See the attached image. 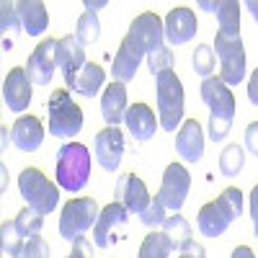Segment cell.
Here are the masks:
<instances>
[{"label":"cell","mask_w":258,"mask_h":258,"mask_svg":"<svg viewBox=\"0 0 258 258\" xmlns=\"http://www.w3.org/2000/svg\"><path fill=\"white\" fill-rule=\"evenodd\" d=\"M202 101L209 106V137L214 142H222L230 135V126L235 119V96L220 78H207L202 83Z\"/></svg>","instance_id":"1"},{"label":"cell","mask_w":258,"mask_h":258,"mask_svg":"<svg viewBox=\"0 0 258 258\" xmlns=\"http://www.w3.org/2000/svg\"><path fill=\"white\" fill-rule=\"evenodd\" d=\"M240 214H243V194L240 188L230 186L214 202L199 209V232L204 238H220Z\"/></svg>","instance_id":"2"},{"label":"cell","mask_w":258,"mask_h":258,"mask_svg":"<svg viewBox=\"0 0 258 258\" xmlns=\"http://www.w3.org/2000/svg\"><path fill=\"white\" fill-rule=\"evenodd\" d=\"M57 186L64 191H80L88 183L91 176V153L80 142H68L57 150V165H54Z\"/></svg>","instance_id":"3"},{"label":"cell","mask_w":258,"mask_h":258,"mask_svg":"<svg viewBox=\"0 0 258 258\" xmlns=\"http://www.w3.org/2000/svg\"><path fill=\"white\" fill-rule=\"evenodd\" d=\"M158 96V121L165 132H176L183 121V83L173 70H163L155 75Z\"/></svg>","instance_id":"4"},{"label":"cell","mask_w":258,"mask_h":258,"mask_svg":"<svg viewBox=\"0 0 258 258\" xmlns=\"http://www.w3.org/2000/svg\"><path fill=\"white\" fill-rule=\"evenodd\" d=\"M214 52L220 59V80L232 88V85L243 83L245 78V49H243V39H240V29L238 31H227L220 29L217 39H214Z\"/></svg>","instance_id":"5"},{"label":"cell","mask_w":258,"mask_h":258,"mask_svg":"<svg viewBox=\"0 0 258 258\" xmlns=\"http://www.w3.org/2000/svg\"><path fill=\"white\" fill-rule=\"evenodd\" d=\"M18 191L21 197H24V202L36 209L39 214H52L57 202H59V188L41 173L39 168H24L18 176Z\"/></svg>","instance_id":"6"},{"label":"cell","mask_w":258,"mask_h":258,"mask_svg":"<svg viewBox=\"0 0 258 258\" xmlns=\"http://www.w3.org/2000/svg\"><path fill=\"white\" fill-rule=\"evenodd\" d=\"M47 109H49V132H52V137L70 140L83 129V111L64 88H59L49 96Z\"/></svg>","instance_id":"7"},{"label":"cell","mask_w":258,"mask_h":258,"mask_svg":"<svg viewBox=\"0 0 258 258\" xmlns=\"http://www.w3.org/2000/svg\"><path fill=\"white\" fill-rule=\"evenodd\" d=\"M98 214L101 212H98L96 199H91V197L70 199L68 204L62 207V214H59V235L64 240L75 243L78 238H83V235L96 225Z\"/></svg>","instance_id":"8"},{"label":"cell","mask_w":258,"mask_h":258,"mask_svg":"<svg viewBox=\"0 0 258 258\" xmlns=\"http://www.w3.org/2000/svg\"><path fill=\"white\" fill-rule=\"evenodd\" d=\"M126 36L132 39L137 44V49L147 57L150 52L165 47V24L155 11H145V13L135 16V21L129 24Z\"/></svg>","instance_id":"9"},{"label":"cell","mask_w":258,"mask_h":258,"mask_svg":"<svg viewBox=\"0 0 258 258\" xmlns=\"http://www.w3.org/2000/svg\"><path fill=\"white\" fill-rule=\"evenodd\" d=\"M188 188H191V176L188 170L181 163H170L163 173V183L158 191V202L168 209V212H178L188 197Z\"/></svg>","instance_id":"10"},{"label":"cell","mask_w":258,"mask_h":258,"mask_svg":"<svg viewBox=\"0 0 258 258\" xmlns=\"http://www.w3.org/2000/svg\"><path fill=\"white\" fill-rule=\"evenodd\" d=\"M57 44H59V39L39 41V47L26 59V75L34 85H47L52 80L54 70L59 68L57 64Z\"/></svg>","instance_id":"11"},{"label":"cell","mask_w":258,"mask_h":258,"mask_svg":"<svg viewBox=\"0 0 258 258\" xmlns=\"http://www.w3.org/2000/svg\"><path fill=\"white\" fill-rule=\"evenodd\" d=\"M93 153H96V160L103 170H114L119 168L121 163V155H124V135L119 126H106L96 135V142H93Z\"/></svg>","instance_id":"12"},{"label":"cell","mask_w":258,"mask_h":258,"mask_svg":"<svg viewBox=\"0 0 258 258\" xmlns=\"http://www.w3.org/2000/svg\"><path fill=\"white\" fill-rule=\"evenodd\" d=\"M165 24V41L173 47H181L186 44V41H191L194 36H197V13H194L191 8L186 6H178V8H170L168 16L163 18Z\"/></svg>","instance_id":"13"},{"label":"cell","mask_w":258,"mask_h":258,"mask_svg":"<svg viewBox=\"0 0 258 258\" xmlns=\"http://www.w3.org/2000/svg\"><path fill=\"white\" fill-rule=\"evenodd\" d=\"M126 217H129V212L121 202L106 204L98 214L96 225H93V245L96 248H109L116 240V227L126 225Z\"/></svg>","instance_id":"14"},{"label":"cell","mask_w":258,"mask_h":258,"mask_svg":"<svg viewBox=\"0 0 258 258\" xmlns=\"http://www.w3.org/2000/svg\"><path fill=\"white\" fill-rule=\"evenodd\" d=\"M31 80L26 75V68H11V73L3 80V101L13 114H24L31 103Z\"/></svg>","instance_id":"15"},{"label":"cell","mask_w":258,"mask_h":258,"mask_svg":"<svg viewBox=\"0 0 258 258\" xmlns=\"http://www.w3.org/2000/svg\"><path fill=\"white\" fill-rule=\"evenodd\" d=\"M57 64H59V70H62L64 83L73 88L78 73L85 68V64H88V62H85V49H83V44L78 41L75 34H68V36L59 39V44H57Z\"/></svg>","instance_id":"16"},{"label":"cell","mask_w":258,"mask_h":258,"mask_svg":"<svg viewBox=\"0 0 258 258\" xmlns=\"http://www.w3.org/2000/svg\"><path fill=\"white\" fill-rule=\"evenodd\" d=\"M116 202H121L129 214H137L140 217L153 199H150V191L142 178H137L135 173H126V176H119V181H116Z\"/></svg>","instance_id":"17"},{"label":"cell","mask_w":258,"mask_h":258,"mask_svg":"<svg viewBox=\"0 0 258 258\" xmlns=\"http://www.w3.org/2000/svg\"><path fill=\"white\" fill-rule=\"evenodd\" d=\"M176 150L183 163H199L204 155V132L197 119H186L176 132Z\"/></svg>","instance_id":"18"},{"label":"cell","mask_w":258,"mask_h":258,"mask_svg":"<svg viewBox=\"0 0 258 258\" xmlns=\"http://www.w3.org/2000/svg\"><path fill=\"white\" fill-rule=\"evenodd\" d=\"M124 124L129 129V135H132L137 142H147L150 137H155L158 132V116L155 111L150 109L147 103H135V106H129L126 109V116H124Z\"/></svg>","instance_id":"19"},{"label":"cell","mask_w":258,"mask_h":258,"mask_svg":"<svg viewBox=\"0 0 258 258\" xmlns=\"http://www.w3.org/2000/svg\"><path fill=\"white\" fill-rule=\"evenodd\" d=\"M142 59H145V54L137 49V44L129 36H124L121 44H119V52L114 57V68H111L114 80L116 83H124V85L132 83L135 75H137V68L142 64Z\"/></svg>","instance_id":"20"},{"label":"cell","mask_w":258,"mask_h":258,"mask_svg":"<svg viewBox=\"0 0 258 258\" xmlns=\"http://www.w3.org/2000/svg\"><path fill=\"white\" fill-rule=\"evenodd\" d=\"M126 85L124 83H111L103 88V96H101V116L109 126H119L126 116Z\"/></svg>","instance_id":"21"},{"label":"cell","mask_w":258,"mask_h":258,"mask_svg":"<svg viewBox=\"0 0 258 258\" xmlns=\"http://www.w3.org/2000/svg\"><path fill=\"white\" fill-rule=\"evenodd\" d=\"M11 140L18 150L24 153H34L44 142V126L36 116H18L11 126Z\"/></svg>","instance_id":"22"},{"label":"cell","mask_w":258,"mask_h":258,"mask_svg":"<svg viewBox=\"0 0 258 258\" xmlns=\"http://www.w3.org/2000/svg\"><path fill=\"white\" fill-rule=\"evenodd\" d=\"M16 11H18V18H21V26H24V34L41 36L47 31L49 13H47L44 3H39V0H18Z\"/></svg>","instance_id":"23"},{"label":"cell","mask_w":258,"mask_h":258,"mask_svg":"<svg viewBox=\"0 0 258 258\" xmlns=\"http://www.w3.org/2000/svg\"><path fill=\"white\" fill-rule=\"evenodd\" d=\"M199 8L217 13L220 29L227 31H238L240 29V3L238 0H217V3H209V0H199Z\"/></svg>","instance_id":"24"},{"label":"cell","mask_w":258,"mask_h":258,"mask_svg":"<svg viewBox=\"0 0 258 258\" xmlns=\"http://www.w3.org/2000/svg\"><path fill=\"white\" fill-rule=\"evenodd\" d=\"M103 80H106L103 68H101V64H96V62H88V64H85V68L78 73V78H75V83H73V91L80 93L83 98H93V96L103 88Z\"/></svg>","instance_id":"25"},{"label":"cell","mask_w":258,"mask_h":258,"mask_svg":"<svg viewBox=\"0 0 258 258\" xmlns=\"http://www.w3.org/2000/svg\"><path fill=\"white\" fill-rule=\"evenodd\" d=\"M170 253H173V243H170V238L160 230H153L147 235V238L142 240V245H140V253H137V258H168Z\"/></svg>","instance_id":"26"},{"label":"cell","mask_w":258,"mask_h":258,"mask_svg":"<svg viewBox=\"0 0 258 258\" xmlns=\"http://www.w3.org/2000/svg\"><path fill=\"white\" fill-rule=\"evenodd\" d=\"M163 232L170 238V243H173V250H181L191 243V225L178 212H173V217H168L163 222Z\"/></svg>","instance_id":"27"},{"label":"cell","mask_w":258,"mask_h":258,"mask_svg":"<svg viewBox=\"0 0 258 258\" xmlns=\"http://www.w3.org/2000/svg\"><path fill=\"white\" fill-rule=\"evenodd\" d=\"M245 165V153L240 145H227L220 155V173L225 178H235Z\"/></svg>","instance_id":"28"},{"label":"cell","mask_w":258,"mask_h":258,"mask_svg":"<svg viewBox=\"0 0 258 258\" xmlns=\"http://www.w3.org/2000/svg\"><path fill=\"white\" fill-rule=\"evenodd\" d=\"M13 222H16L18 232L29 240V238H36V235L41 232V227H44V214H39V212L31 209V207H24V209L16 214Z\"/></svg>","instance_id":"29"},{"label":"cell","mask_w":258,"mask_h":258,"mask_svg":"<svg viewBox=\"0 0 258 258\" xmlns=\"http://www.w3.org/2000/svg\"><path fill=\"white\" fill-rule=\"evenodd\" d=\"M75 36H78V41H80L83 47L96 44L98 36H101V24H98V16L85 11V13L78 18V24H75Z\"/></svg>","instance_id":"30"},{"label":"cell","mask_w":258,"mask_h":258,"mask_svg":"<svg viewBox=\"0 0 258 258\" xmlns=\"http://www.w3.org/2000/svg\"><path fill=\"white\" fill-rule=\"evenodd\" d=\"M24 245H26V238L18 232L16 222H3V227H0V248H3V253L11 258H18Z\"/></svg>","instance_id":"31"},{"label":"cell","mask_w":258,"mask_h":258,"mask_svg":"<svg viewBox=\"0 0 258 258\" xmlns=\"http://www.w3.org/2000/svg\"><path fill=\"white\" fill-rule=\"evenodd\" d=\"M24 29L21 26V18H18V11H16V3H6L0 6V31H3V36H6V41H3V47L8 44V36H11V41H13V36Z\"/></svg>","instance_id":"32"},{"label":"cell","mask_w":258,"mask_h":258,"mask_svg":"<svg viewBox=\"0 0 258 258\" xmlns=\"http://www.w3.org/2000/svg\"><path fill=\"white\" fill-rule=\"evenodd\" d=\"M191 64H194V73H197L199 78H212L214 73V52L209 44H199L197 49H194L191 54Z\"/></svg>","instance_id":"33"},{"label":"cell","mask_w":258,"mask_h":258,"mask_svg":"<svg viewBox=\"0 0 258 258\" xmlns=\"http://www.w3.org/2000/svg\"><path fill=\"white\" fill-rule=\"evenodd\" d=\"M168 220V209L158 202V197L150 202V207L140 214V222L147 225V227H163V222Z\"/></svg>","instance_id":"34"},{"label":"cell","mask_w":258,"mask_h":258,"mask_svg":"<svg viewBox=\"0 0 258 258\" xmlns=\"http://www.w3.org/2000/svg\"><path fill=\"white\" fill-rule=\"evenodd\" d=\"M147 64H150V73L158 75L163 70H173V52H170L168 47H160L155 52L147 54Z\"/></svg>","instance_id":"35"},{"label":"cell","mask_w":258,"mask_h":258,"mask_svg":"<svg viewBox=\"0 0 258 258\" xmlns=\"http://www.w3.org/2000/svg\"><path fill=\"white\" fill-rule=\"evenodd\" d=\"M18 258H49V243L44 238H29L24 250L18 253Z\"/></svg>","instance_id":"36"},{"label":"cell","mask_w":258,"mask_h":258,"mask_svg":"<svg viewBox=\"0 0 258 258\" xmlns=\"http://www.w3.org/2000/svg\"><path fill=\"white\" fill-rule=\"evenodd\" d=\"M64 258H93V243L83 235V238H78L73 243V253L64 255Z\"/></svg>","instance_id":"37"},{"label":"cell","mask_w":258,"mask_h":258,"mask_svg":"<svg viewBox=\"0 0 258 258\" xmlns=\"http://www.w3.org/2000/svg\"><path fill=\"white\" fill-rule=\"evenodd\" d=\"M245 147H248V153L258 158V121H250L245 126Z\"/></svg>","instance_id":"38"},{"label":"cell","mask_w":258,"mask_h":258,"mask_svg":"<svg viewBox=\"0 0 258 258\" xmlns=\"http://www.w3.org/2000/svg\"><path fill=\"white\" fill-rule=\"evenodd\" d=\"M176 258H207V250H204L199 243H194V240H191L186 248H181V250H178V255H176Z\"/></svg>","instance_id":"39"},{"label":"cell","mask_w":258,"mask_h":258,"mask_svg":"<svg viewBox=\"0 0 258 258\" xmlns=\"http://www.w3.org/2000/svg\"><path fill=\"white\" fill-rule=\"evenodd\" d=\"M250 220H253V232L258 238V183L250 191Z\"/></svg>","instance_id":"40"},{"label":"cell","mask_w":258,"mask_h":258,"mask_svg":"<svg viewBox=\"0 0 258 258\" xmlns=\"http://www.w3.org/2000/svg\"><path fill=\"white\" fill-rule=\"evenodd\" d=\"M248 101H250L253 106H258V68L253 70V75H250V80H248Z\"/></svg>","instance_id":"41"},{"label":"cell","mask_w":258,"mask_h":258,"mask_svg":"<svg viewBox=\"0 0 258 258\" xmlns=\"http://www.w3.org/2000/svg\"><path fill=\"white\" fill-rule=\"evenodd\" d=\"M230 258H255V253H253L248 245H238V248L232 250V255H230Z\"/></svg>","instance_id":"42"},{"label":"cell","mask_w":258,"mask_h":258,"mask_svg":"<svg viewBox=\"0 0 258 258\" xmlns=\"http://www.w3.org/2000/svg\"><path fill=\"white\" fill-rule=\"evenodd\" d=\"M109 3H106V0H98V3H93V0H85V11L88 13H96L98 8H106Z\"/></svg>","instance_id":"43"},{"label":"cell","mask_w":258,"mask_h":258,"mask_svg":"<svg viewBox=\"0 0 258 258\" xmlns=\"http://www.w3.org/2000/svg\"><path fill=\"white\" fill-rule=\"evenodd\" d=\"M245 8L250 11V16L258 21V0H248V3H245Z\"/></svg>","instance_id":"44"}]
</instances>
